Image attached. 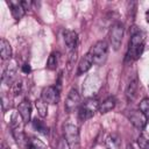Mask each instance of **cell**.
I'll return each mask as SVG.
<instances>
[{
  "label": "cell",
  "instance_id": "6da1fadb",
  "mask_svg": "<svg viewBox=\"0 0 149 149\" xmlns=\"http://www.w3.org/2000/svg\"><path fill=\"white\" fill-rule=\"evenodd\" d=\"M144 49V35L141 31H135L133 33L130 41H129V47H128V51H127V61H136L142 51Z\"/></svg>",
  "mask_w": 149,
  "mask_h": 149
},
{
  "label": "cell",
  "instance_id": "7a4b0ae2",
  "mask_svg": "<svg viewBox=\"0 0 149 149\" xmlns=\"http://www.w3.org/2000/svg\"><path fill=\"white\" fill-rule=\"evenodd\" d=\"M90 55L93 58V63L97 65H104L108 56V44L106 41H98L90 49Z\"/></svg>",
  "mask_w": 149,
  "mask_h": 149
},
{
  "label": "cell",
  "instance_id": "3957f363",
  "mask_svg": "<svg viewBox=\"0 0 149 149\" xmlns=\"http://www.w3.org/2000/svg\"><path fill=\"white\" fill-rule=\"evenodd\" d=\"M99 101L95 98H88L84 102L80 104L79 111H78V116L81 121L91 119L97 111H99Z\"/></svg>",
  "mask_w": 149,
  "mask_h": 149
},
{
  "label": "cell",
  "instance_id": "277c9868",
  "mask_svg": "<svg viewBox=\"0 0 149 149\" xmlns=\"http://www.w3.org/2000/svg\"><path fill=\"white\" fill-rule=\"evenodd\" d=\"M64 137L70 149H79L80 147V136L77 126L72 123H65L63 127Z\"/></svg>",
  "mask_w": 149,
  "mask_h": 149
},
{
  "label": "cell",
  "instance_id": "5b68a950",
  "mask_svg": "<svg viewBox=\"0 0 149 149\" xmlns=\"http://www.w3.org/2000/svg\"><path fill=\"white\" fill-rule=\"evenodd\" d=\"M123 33H125V28L123 24L120 22L114 23L111 29H109V41L113 47L114 50H118L121 47V42L123 38Z\"/></svg>",
  "mask_w": 149,
  "mask_h": 149
},
{
  "label": "cell",
  "instance_id": "8992f818",
  "mask_svg": "<svg viewBox=\"0 0 149 149\" xmlns=\"http://www.w3.org/2000/svg\"><path fill=\"white\" fill-rule=\"evenodd\" d=\"M41 99L50 105H55L59 101V88L56 86H47L42 90Z\"/></svg>",
  "mask_w": 149,
  "mask_h": 149
},
{
  "label": "cell",
  "instance_id": "52a82bcc",
  "mask_svg": "<svg viewBox=\"0 0 149 149\" xmlns=\"http://www.w3.org/2000/svg\"><path fill=\"white\" fill-rule=\"evenodd\" d=\"M78 106H80V95L76 88H71L69 91L66 100H65V111L68 113H71Z\"/></svg>",
  "mask_w": 149,
  "mask_h": 149
},
{
  "label": "cell",
  "instance_id": "ba28073f",
  "mask_svg": "<svg viewBox=\"0 0 149 149\" xmlns=\"http://www.w3.org/2000/svg\"><path fill=\"white\" fill-rule=\"evenodd\" d=\"M128 119L137 129H143L148 120L141 111H132L130 114L128 115Z\"/></svg>",
  "mask_w": 149,
  "mask_h": 149
},
{
  "label": "cell",
  "instance_id": "9c48e42d",
  "mask_svg": "<svg viewBox=\"0 0 149 149\" xmlns=\"http://www.w3.org/2000/svg\"><path fill=\"white\" fill-rule=\"evenodd\" d=\"M17 112H19L22 121L28 122L30 120V115H31V105H30L29 100H27V99L22 100L17 107Z\"/></svg>",
  "mask_w": 149,
  "mask_h": 149
},
{
  "label": "cell",
  "instance_id": "30bf717a",
  "mask_svg": "<svg viewBox=\"0 0 149 149\" xmlns=\"http://www.w3.org/2000/svg\"><path fill=\"white\" fill-rule=\"evenodd\" d=\"M63 36H64V42H65L66 47H68L70 50L76 49L77 41H78V35H77V33L73 31V30H70V29H65V30L63 31Z\"/></svg>",
  "mask_w": 149,
  "mask_h": 149
},
{
  "label": "cell",
  "instance_id": "8fae6325",
  "mask_svg": "<svg viewBox=\"0 0 149 149\" xmlns=\"http://www.w3.org/2000/svg\"><path fill=\"white\" fill-rule=\"evenodd\" d=\"M92 64H93V58H92V56L90 55V52H87V54L81 58V61L79 62L77 76H80V74L85 73L86 71H88V70L91 69Z\"/></svg>",
  "mask_w": 149,
  "mask_h": 149
},
{
  "label": "cell",
  "instance_id": "7c38bea8",
  "mask_svg": "<svg viewBox=\"0 0 149 149\" xmlns=\"http://www.w3.org/2000/svg\"><path fill=\"white\" fill-rule=\"evenodd\" d=\"M9 8H10V13L13 15V17L15 20H20L22 19V16L24 15V8L22 7L20 1H9L8 2Z\"/></svg>",
  "mask_w": 149,
  "mask_h": 149
},
{
  "label": "cell",
  "instance_id": "4fadbf2b",
  "mask_svg": "<svg viewBox=\"0 0 149 149\" xmlns=\"http://www.w3.org/2000/svg\"><path fill=\"white\" fill-rule=\"evenodd\" d=\"M15 74H16V68L14 66V64L8 65L2 74V81L7 85H13V81L15 79Z\"/></svg>",
  "mask_w": 149,
  "mask_h": 149
},
{
  "label": "cell",
  "instance_id": "5bb4252c",
  "mask_svg": "<svg viewBox=\"0 0 149 149\" xmlns=\"http://www.w3.org/2000/svg\"><path fill=\"white\" fill-rule=\"evenodd\" d=\"M105 146L107 149H120L121 139L118 134H109L105 140Z\"/></svg>",
  "mask_w": 149,
  "mask_h": 149
},
{
  "label": "cell",
  "instance_id": "9a60e30c",
  "mask_svg": "<svg viewBox=\"0 0 149 149\" xmlns=\"http://www.w3.org/2000/svg\"><path fill=\"white\" fill-rule=\"evenodd\" d=\"M137 86H139V84H137V79H136V77L133 78V79L128 83L127 88H126V97H127V99H128L129 101L135 99L136 93H137Z\"/></svg>",
  "mask_w": 149,
  "mask_h": 149
},
{
  "label": "cell",
  "instance_id": "2e32d148",
  "mask_svg": "<svg viewBox=\"0 0 149 149\" xmlns=\"http://www.w3.org/2000/svg\"><path fill=\"white\" fill-rule=\"evenodd\" d=\"M115 107V99L113 97H108L107 99H105L100 105H99V112L101 114L108 113L111 112L113 108Z\"/></svg>",
  "mask_w": 149,
  "mask_h": 149
},
{
  "label": "cell",
  "instance_id": "e0dca14e",
  "mask_svg": "<svg viewBox=\"0 0 149 149\" xmlns=\"http://www.w3.org/2000/svg\"><path fill=\"white\" fill-rule=\"evenodd\" d=\"M0 55L2 59H9L12 56V47L5 38H1L0 41Z\"/></svg>",
  "mask_w": 149,
  "mask_h": 149
},
{
  "label": "cell",
  "instance_id": "ac0fdd59",
  "mask_svg": "<svg viewBox=\"0 0 149 149\" xmlns=\"http://www.w3.org/2000/svg\"><path fill=\"white\" fill-rule=\"evenodd\" d=\"M35 106H36V109L41 118L47 116V114H48V104L47 102H44L42 99H37L35 101Z\"/></svg>",
  "mask_w": 149,
  "mask_h": 149
},
{
  "label": "cell",
  "instance_id": "d6986e66",
  "mask_svg": "<svg viewBox=\"0 0 149 149\" xmlns=\"http://www.w3.org/2000/svg\"><path fill=\"white\" fill-rule=\"evenodd\" d=\"M33 127H34L35 130H37L38 133H41L43 135H48V133H49V128L45 126V123L43 121H41L38 119L33 120Z\"/></svg>",
  "mask_w": 149,
  "mask_h": 149
},
{
  "label": "cell",
  "instance_id": "ffe728a7",
  "mask_svg": "<svg viewBox=\"0 0 149 149\" xmlns=\"http://www.w3.org/2000/svg\"><path fill=\"white\" fill-rule=\"evenodd\" d=\"M58 65V58H57V55L55 54H51L48 58V62H47V68L49 70H56Z\"/></svg>",
  "mask_w": 149,
  "mask_h": 149
},
{
  "label": "cell",
  "instance_id": "44dd1931",
  "mask_svg": "<svg viewBox=\"0 0 149 149\" xmlns=\"http://www.w3.org/2000/svg\"><path fill=\"white\" fill-rule=\"evenodd\" d=\"M28 149H45V146L40 140L30 139L28 141Z\"/></svg>",
  "mask_w": 149,
  "mask_h": 149
},
{
  "label": "cell",
  "instance_id": "7402d4cb",
  "mask_svg": "<svg viewBox=\"0 0 149 149\" xmlns=\"http://www.w3.org/2000/svg\"><path fill=\"white\" fill-rule=\"evenodd\" d=\"M140 111L147 119H149V98H146L140 102Z\"/></svg>",
  "mask_w": 149,
  "mask_h": 149
},
{
  "label": "cell",
  "instance_id": "603a6c76",
  "mask_svg": "<svg viewBox=\"0 0 149 149\" xmlns=\"http://www.w3.org/2000/svg\"><path fill=\"white\" fill-rule=\"evenodd\" d=\"M137 144L140 149H149V139H147L143 135H140L137 137Z\"/></svg>",
  "mask_w": 149,
  "mask_h": 149
},
{
  "label": "cell",
  "instance_id": "cb8c5ba5",
  "mask_svg": "<svg viewBox=\"0 0 149 149\" xmlns=\"http://www.w3.org/2000/svg\"><path fill=\"white\" fill-rule=\"evenodd\" d=\"M12 91H13L14 95L20 94L21 91H22V83H21V81H15V83H13V85H12Z\"/></svg>",
  "mask_w": 149,
  "mask_h": 149
},
{
  "label": "cell",
  "instance_id": "d4e9b609",
  "mask_svg": "<svg viewBox=\"0 0 149 149\" xmlns=\"http://www.w3.org/2000/svg\"><path fill=\"white\" fill-rule=\"evenodd\" d=\"M76 58H77V49H73V50H71L70 56H69V64H70V66H71V64H73Z\"/></svg>",
  "mask_w": 149,
  "mask_h": 149
},
{
  "label": "cell",
  "instance_id": "484cf974",
  "mask_svg": "<svg viewBox=\"0 0 149 149\" xmlns=\"http://www.w3.org/2000/svg\"><path fill=\"white\" fill-rule=\"evenodd\" d=\"M21 70H22V72H23V73H29V72L31 71V68H30V65H29V64H27V63H26V64H23V65H22Z\"/></svg>",
  "mask_w": 149,
  "mask_h": 149
},
{
  "label": "cell",
  "instance_id": "4316f807",
  "mask_svg": "<svg viewBox=\"0 0 149 149\" xmlns=\"http://www.w3.org/2000/svg\"><path fill=\"white\" fill-rule=\"evenodd\" d=\"M20 2H21V5H22V7L24 8V10H26V9H29L30 6H31V1H24V0H23V1H20Z\"/></svg>",
  "mask_w": 149,
  "mask_h": 149
},
{
  "label": "cell",
  "instance_id": "83f0119b",
  "mask_svg": "<svg viewBox=\"0 0 149 149\" xmlns=\"http://www.w3.org/2000/svg\"><path fill=\"white\" fill-rule=\"evenodd\" d=\"M146 19H147V21L149 22V9L146 12Z\"/></svg>",
  "mask_w": 149,
  "mask_h": 149
},
{
  "label": "cell",
  "instance_id": "f1b7e54d",
  "mask_svg": "<svg viewBox=\"0 0 149 149\" xmlns=\"http://www.w3.org/2000/svg\"><path fill=\"white\" fill-rule=\"evenodd\" d=\"M1 149H9V148H7V147H5V146H2V148Z\"/></svg>",
  "mask_w": 149,
  "mask_h": 149
}]
</instances>
